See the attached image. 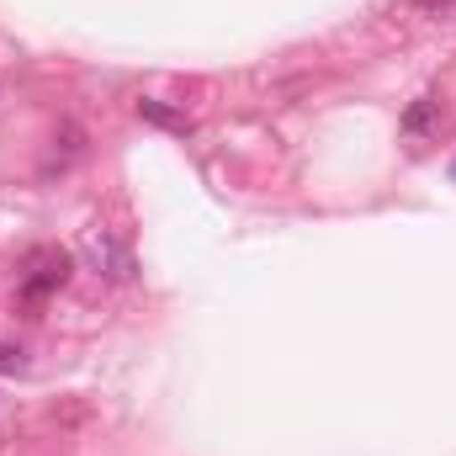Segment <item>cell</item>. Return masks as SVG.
Listing matches in <instances>:
<instances>
[{
  "label": "cell",
  "instance_id": "obj_3",
  "mask_svg": "<svg viewBox=\"0 0 456 456\" xmlns=\"http://www.w3.org/2000/svg\"><path fill=\"white\" fill-rule=\"evenodd\" d=\"M138 117H149L154 127H170V133H191V117L170 112L165 102H138Z\"/></svg>",
  "mask_w": 456,
  "mask_h": 456
},
{
  "label": "cell",
  "instance_id": "obj_6",
  "mask_svg": "<svg viewBox=\"0 0 456 456\" xmlns=\"http://www.w3.org/2000/svg\"><path fill=\"white\" fill-rule=\"evenodd\" d=\"M419 5H425V11H441V5H452V0H419Z\"/></svg>",
  "mask_w": 456,
  "mask_h": 456
},
{
  "label": "cell",
  "instance_id": "obj_5",
  "mask_svg": "<svg viewBox=\"0 0 456 456\" xmlns=\"http://www.w3.org/2000/svg\"><path fill=\"white\" fill-rule=\"evenodd\" d=\"M0 371H21V350H5L0 345Z\"/></svg>",
  "mask_w": 456,
  "mask_h": 456
},
{
  "label": "cell",
  "instance_id": "obj_2",
  "mask_svg": "<svg viewBox=\"0 0 456 456\" xmlns=\"http://www.w3.org/2000/svg\"><path fill=\"white\" fill-rule=\"evenodd\" d=\"M86 255H91V260H96V271H102V276H112V281H127V276H133V255L117 244L107 228H91V233H86Z\"/></svg>",
  "mask_w": 456,
  "mask_h": 456
},
{
  "label": "cell",
  "instance_id": "obj_4",
  "mask_svg": "<svg viewBox=\"0 0 456 456\" xmlns=\"http://www.w3.org/2000/svg\"><path fill=\"white\" fill-rule=\"evenodd\" d=\"M436 117H441V102H430V96H425V102H419L414 112L403 117V133H425V127H430Z\"/></svg>",
  "mask_w": 456,
  "mask_h": 456
},
{
  "label": "cell",
  "instance_id": "obj_1",
  "mask_svg": "<svg viewBox=\"0 0 456 456\" xmlns=\"http://www.w3.org/2000/svg\"><path fill=\"white\" fill-rule=\"evenodd\" d=\"M64 281H69V255H64V249H37V255L27 260V276H21V297H27V303H37V297L59 292Z\"/></svg>",
  "mask_w": 456,
  "mask_h": 456
}]
</instances>
